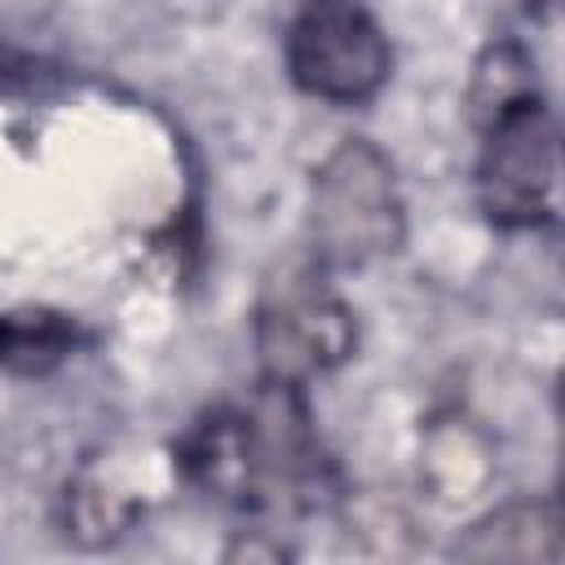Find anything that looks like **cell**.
<instances>
[{
	"mask_svg": "<svg viewBox=\"0 0 565 565\" xmlns=\"http://www.w3.org/2000/svg\"><path fill=\"white\" fill-rule=\"evenodd\" d=\"M309 238L322 269H366L406 243V199L375 141L344 137L313 168Z\"/></svg>",
	"mask_w": 565,
	"mask_h": 565,
	"instance_id": "1",
	"label": "cell"
},
{
	"mask_svg": "<svg viewBox=\"0 0 565 565\" xmlns=\"http://www.w3.org/2000/svg\"><path fill=\"white\" fill-rule=\"evenodd\" d=\"M252 344L265 380L305 388L353 358L358 318L322 265H287L256 296Z\"/></svg>",
	"mask_w": 565,
	"mask_h": 565,
	"instance_id": "2",
	"label": "cell"
},
{
	"mask_svg": "<svg viewBox=\"0 0 565 565\" xmlns=\"http://www.w3.org/2000/svg\"><path fill=\"white\" fill-rule=\"evenodd\" d=\"M477 150V203L499 230H534L556 221V119L543 93L494 110Z\"/></svg>",
	"mask_w": 565,
	"mask_h": 565,
	"instance_id": "3",
	"label": "cell"
},
{
	"mask_svg": "<svg viewBox=\"0 0 565 565\" xmlns=\"http://www.w3.org/2000/svg\"><path fill=\"white\" fill-rule=\"evenodd\" d=\"M287 75L318 102L358 106L388 84L393 49L358 0H305L287 26Z\"/></svg>",
	"mask_w": 565,
	"mask_h": 565,
	"instance_id": "4",
	"label": "cell"
},
{
	"mask_svg": "<svg viewBox=\"0 0 565 565\" xmlns=\"http://www.w3.org/2000/svg\"><path fill=\"white\" fill-rule=\"evenodd\" d=\"M459 561H556L561 512L552 499H512L486 512L455 543Z\"/></svg>",
	"mask_w": 565,
	"mask_h": 565,
	"instance_id": "5",
	"label": "cell"
},
{
	"mask_svg": "<svg viewBox=\"0 0 565 565\" xmlns=\"http://www.w3.org/2000/svg\"><path fill=\"white\" fill-rule=\"evenodd\" d=\"M141 512V499L102 463H84L79 477L66 486V534L84 543H110L119 539Z\"/></svg>",
	"mask_w": 565,
	"mask_h": 565,
	"instance_id": "6",
	"label": "cell"
},
{
	"mask_svg": "<svg viewBox=\"0 0 565 565\" xmlns=\"http://www.w3.org/2000/svg\"><path fill=\"white\" fill-rule=\"evenodd\" d=\"M530 93H539L530 53H525L516 40L490 44V49L477 57V66H472V88H468L472 124H486L494 110H503V106H512V102H521V97H530Z\"/></svg>",
	"mask_w": 565,
	"mask_h": 565,
	"instance_id": "7",
	"label": "cell"
},
{
	"mask_svg": "<svg viewBox=\"0 0 565 565\" xmlns=\"http://www.w3.org/2000/svg\"><path fill=\"white\" fill-rule=\"evenodd\" d=\"M525 4H552V0H525Z\"/></svg>",
	"mask_w": 565,
	"mask_h": 565,
	"instance_id": "8",
	"label": "cell"
}]
</instances>
